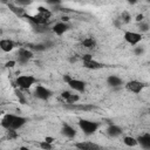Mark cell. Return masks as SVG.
Returning a JSON list of instances; mask_svg holds the SVG:
<instances>
[{
	"label": "cell",
	"mask_w": 150,
	"mask_h": 150,
	"mask_svg": "<svg viewBox=\"0 0 150 150\" xmlns=\"http://www.w3.org/2000/svg\"><path fill=\"white\" fill-rule=\"evenodd\" d=\"M27 122H28L27 117L14 114H6L1 118V127L5 128L6 130H18L22 128Z\"/></svg>",
	"instance_id": "1"
},
{
	"label": "cell",
	"mask_w": 150,
	"mask_h": 150,
	"mask_svg": "<svg viewBox=\"0 0 150 150\" xmlns=\"http://www.w3.org/2000/svg\"><path fill=\"white\" fill-rule=\"evenodd\" d=\"M79 128L81 129V131H83L84 135L90 136V135H94L97 131V129L100 128V123L95 122V121H89V120L81 118L79 121Z\"/></svg>",
	"instance_id": "2"
},
{
	"label": "cell",
	"mask_w": 150,
	"mask_h": 150,
	"mask_svg": "<svg viewBox=\"0 0 150 150\" xmlns=\"http://www.w3.org/2000/svg\"><path fill=\"white\" fill-rule=\"evenodd\" d=\"M36 82H38V80L33 75H20L15 80V84L20 89H29Z\"/></svg>",
	"instance_id": "3"
},
{
	"label": "cell",
	"mask_w": 150,
	"mask_h": 150,
	"mask_svg": "<svg viewBox=\"0 0 150 150\" xmlns=\"http://www.w3.org/2000/svg\"><path fill=\"white\" fill-rule=\"evenodd\" d=\"M123 38H124V41L130 46H137L143 39L139 32H132V30H125L123 34Z\"/></svg>",
	"instance_id": "4"
},
{
	"label": "cell",
	"mask_w": 150,
	"mask_h": 150,
	"mask_svg": "<svg viewBox=\"0 0 150 150\" xmlns=\"http://www.w3.org/2000/svg\"><path fill=\"white\" fill-rule=\"evenodd\" d=\"M34 94L35 96L39 98V100H42V101H48L52 96H53V91L41 84H38L35 87V90H34Z\"/></svg>",
	"instance_id": "5"
},
{
	"label": "cell",
	"mask_w": 150,
	"mask_h": 150,
	"mask_svg": "<svg viewBox=\"0 0 150 150\" xmlns=\"http://www.w3.org/2000/svg\"><path fill=\"white\" fill-rule=\"evenodd\" d=\"M145 87H146V84L138 81V80H131V81L125 83V89L130 93H134V94H139Z\"/></svg>",
	"instance_id": "6"
},
{
	"label": "cell",
	"mask_w": 150,
	"mask_h": 150,
	"mask_svg": "<svg viewBox=\"0 0 150 150\" xmlns=\"http://www.w3.org/2000/svg\"><path fill=\"white\" fill-rule=\"evenodd\" d=\"M63 108L64 109H68V110H80V111H90V110H94L95 109V105L93 104H88V103H66L63 104Z\"/></svg>",
	"instance_id": "7"
},
{
	"label": "cell",
	"mask_w": 150,
	"mask_h": 150,
	"mask_svg": "<svg viewBox=\"0 0 150 150\" xmlns=\"http://www.w3.org/2000/svg\"><path fill=\"white\" fill-rule=\"evenodd\" d=\"M33 50L28 49V48H20L18 52V60L16 62H19V64H26L32 57H33Z\"/></svg>",
	"instance_id": "8"
},
{
	"label": "cell",
	"mask_w": 150,
	"mask_h": 150,
	"mask_svg": "<svg viewBox=\"0 0 150 150\" xmlns=\"http://www.w3.org/2000/svg\"><path fill=\"white\" fill-rule=\"evenodd\" d=\"M74 91H77V93H83L86 90V82L82 81V80H79V79H70L69 82L67 83Z\"/></svg>",
	"instance_id": "9"
},
{
	"label": "cell",
	"mask_w": 150,
	"mask_h": 150,
	"mask_svg": "<svg viewBox=\"0 0 150 150\" xmlns=\"http://www.w3.org/2000/svg\"><path fill=\"white\" fill-rule=\"evenodd\" d=\"M69 28H70V27H69V25H68L67 22H64V21H60V22H56V23L53 26L52 30L54 32V34L61 36V35H63L66 32H68Z\"/></svg>",
	"instance_id": "10"
},
{
	"label": "cell",
	"mask_w": 150,
	"mask_h": 150,
	"mask_svg": "<svg viewBox=\"0 0 150 150\" xmlns=\"http://www.w3.org/2000/svg\"><path fill=\"white\" fill-rule=\"evenodd\" d=\"M82 64L84 68L87 69H91V70H96V69H101L103 68V63L94 60V59H89V60H82Z\"/></svg>",
	"instance_id": "11"
},
{
	"label": "cell",
	"mask_w": 150,
	"mask_h": 150,
	"mask_svg": "<svg viewBox=\"0 0 150 150\" xmlns=\"http://www.w3.org/2000/svg\"><path fill=\"white\" fill-rule=\"evenodd\" d=\"M61 134L67 138H74L76 136V130L68 123H63L61 128Z\"/></svg>",
	"instance_id": "12"
},
{
	"label": "cell",
	"mask_w": 150,
	"mask_h": 150,
	"mask_svg": "<svg viewBox=\"0 0 150 150\" xmlns=\"http://www.w3.org/2000/svg\"><path fill=\"white\" fill-rule=\"evenodd\" d=\"M14 47H15V43L13 40H11V39H1L0 40V49L2 52L9 53L14 49Z\"/></svg>",
	"instance_id": "13"
},
{
	"label": "cell",
	"mask_w": 150,
	"mask_h": 150,
	"mask_svg": "<svg viewBox=\"0 0 150 150\" xmlns=\"http://www.w3.org/2000/svg\"><path fill=\"white\" fill-rule=\"evenodd\" d=\"M61 97L64 101V103H75L80 100V96L77 94H73V93L67 91V90L61 93Z\"/></svg>",
	"instance_id": "14"
},
{
	"label": "cell",
	"mask_w": 150,
	"mask_h": 150,
	"mask_svg": "<svg viewBox=\"0 0 150 150\" xmlns=\"http://www.w3.org/2000/svg\"><path fill=\"white\" fill-rule=\"evenodd\" d=\"M137 144L143 149H150V134L145 132L137 137Z\"/></svg>",
	"instance_id": "15"
},
{
	"label": "cell",
	"mask_w": 150,
	"mask_h": 150,
	"mask_svg": "<svg viewBox=\"0 0 150 150\" xmlns=\"http://www.w3.org/2000/svg\"><path fill=\"white\" fill-rule=\"evenodd\" d=\"M107 83L111 88H120L123 84V80L116 75H110L107 77Z\"/></svg>",
	"instance_id": "16"
},
{
	"label": "cell",
	"mask_w": 150,
	"mask_h": 150,
	"mask_svg": "<svg viewBox=\"0 0 150 150\" xmlns=\"http://www.w3.org/2000/svg\"><path fill=\"white\" fill-rule=\"evenodd\" d=\"M122 128L120 125H116V124H109V127L107 128V134L108 136L115 138V137H118L122 135Z\"/></svg>",
	"instance_id": "17"
},
{
	"label": "cell",
	"mask_w": 150,
	"mask_h": 150,
	"mask_svg": "<svg viewBox=\"0 0 150 150\" xmlns=\"http://www.w3.org/2000/svg\"><path fill=\"white\" fill-rule=\"evenodd\" d=\"M75 148L80 149V150H95V149H100V146L95 143L91 142H77L75 143Z\"/></svg>",
	"instance_id": "18"
},
{
	"label": "cell",
	"mask_w": 150,
	"mask_h": 150,
	"mask_svg": "<svg viewBox=\"0 0 150 150\" xmlns=\"http://www.w3.org/2000/svg\"><path fill=\"white\" fill-rule=\"evenodd\" d=\"M7 6H8L9 11H11V12H13V13H14L16 16H19V18H23V15L26 14V13H25V11H23V8H21V7H20V6H18V5L8 4Z\"/></svg>",
	"instance_id": "19"
},
{
	"label": "cell",
	"mask_w": 150,
	"mask_h": 150,
	"mask_svg": "<svg viewBox=\"0 0 150 150\" xmlns=\"http://www.w3.org/2000/svg\"><path fill=\"white\" fill-rule=\"evenodd\" d=\"M48 46H49L48 43H33V45H29V49L35 52H45L49 48Z\"/></svg>",
	"instance_id": "20"
},
{
	"label": "cell",
	"mask_w": 150,
	"mask_h": 150,
	"mask_svg": "<svg viewBox=\"0 0 150 150\" xmlns=\"http://www.w3.org/2000/svg\"><path fill=\"white\" fill-rule=\"evenodd\" d=\"M82 46H83L84 48H94V47L96 46V40H95L94 38H91V36L86 38V39L82 41Z\"/></svg>",
	"instance_id": "21"
},
{
	"label": "cell",
	"mask_w": 150,
	"mask_h": 150,
	"mask_svg": "<svg viewBox=\"0 0 150 150\" xmlns=\"http://www.w3.org/2000/svg\"><path fill=\"white\" fill-rule=\"evenodd\" d=\"M123 143H124L127 146L132 148V146H136V145H137V138H135V137H132V136H124Z\"/></svg>",
	"instance_id": "22"
},
{
	"label": "cell",
	"mask_w": 150,
	"mask_h": 150,
	"mask_svg": "<svg viewBox=\"0 0 150 150\" xmlns=\"http://www.w3.org/2000/svg\"><path fill=\"white\" fill-rule=\"evenodd\" d=\"M149 29H150V26H149V23H148L146 21L143 20V21L139 22V25H138V30H139L141 34H143V33H148Z\"/></svg>",
	"instance_id": "23"
},
{
	"label": "cell",
	"mask_w": 150,
	"mask_h": 150,
	"mask_svg": "<svg viewBox=\"0 0 150 150\" xmlns=\"http://www.w3.org/2000/svg\"><path fill=\"white\" fill-rule=\"evenodd\" d=\"M39 145H40L41 149H45V150H50V149H53V144H52V143H48V142H46V141L40 142Z\"/></svg>",
	"instance_id": "24"
},
{
	"label": "cell",
	"mask_w": 150,
	"mask_h": 150,
	"mask_svg": "<svg viewBox=\"0 0 150 150\" xmlns=\"http://www.w3.org/2000/svg\"><path fill=\"white\" fill-rule=\"evenodd\" d=\"M33 2V0H15V4L20 7H23V6H27V5H30Z\"/></svg>",
	"instance_id": "25"
},
{
	"label": "cell",
	"mask_w": 150,
	"mask_h": 150,
	"mask_svg": "<svg viewBox=\"0 0 150 150\" xmlns=\"http://www.w3.org/2000/svg\"><path fill=\"white\" fill-rule=\"evenodd\" d=\"M143 53H144V47H142V46H135V48H134V54L135 55L139 56Z\"/></svg>",
	"instance_id": "26"
},
{
	"label": "cell",
	"mask_w": 150,
	"mask_h": 150,
	"mask_svg": "<svg viewBox=\"0 0 150 150\" xmlns=\"http://www.w3.org/2000/svg\"><path fill=\"white\" fill-rule=\"evenodd\" d=\"M15 95H16V97L19 98L20 103H22V104H25V103H26V98L23 97V95H22V93H21V91L16 90V91H15Z\"/></svg>",
	"instance_id": "27"
},
{
	"label": "cell",
	"mask_w": 150,
	"mask_h": 150,
	"mask_svg": "<svg viewBox=\"0 0 150 150\" xmlns=\"http://www.w3.org/2000/svg\"><path fill=\"white\" fill-rule=\"evenodd\" d=\"M7 137L9 139H14V138L18 137V134H16L15 130H7Z\"/></svg>",
	"instance_id": "28"
},
{
	"label": "cell",
	"mask_w": 150,
	"mask_h": 150,
	"mask_svg": "<svg viewBox=\"0 0 150 150\" xmlns=\"http://www.w3.org/2000/svg\"><path fill=\"white\" fill-rule=\"evenodd\" d=\"M129 20H130V14H129V13H127V12L122 13L121 21H122V22H129Z\"/></svg>",
	"instance_id": "29"
},
{
	"label": "cell",
	"mask_w": 150,
	"mask_h": 150,
	"mask_svg": "<svg viewBox=\"0 0 150 150\" xmlns=\"http://www.w3.org/2000/svg\"><path fill=\"white\" fill-rule=\"evenodd\" d=\"M61 1L62 0H46V2L49 4V5H52V6H57V5L61 4Z\"/></svg>",
	"instance_id": "30"
},
{
	"label": "cell",
	"mask_w": 150,
	"mask_h": 150,
	"mask_svg": "<svg viewBox=\"0 0 150 150\" xmlns=\"http://www.w3.org/2000/svg\"><path fill=\"white\" fill-rule=\"evenodd\" d=\"M15 63H16V61L11 60V61H7V62L5 63V67H6V68H12V67H14V66H15Z\"/></svg>",
	"instance_id": "31"
},
{
	"label": "cell",
	"mask_w": 150,
	"mask_h": 150,
	"mask_svg": "<svg viewBox=\"0 0 150 150\" xmlns=\"http://www.w3.org/2000/svg\"><path fill=\"white\" fill-rule=\"evenodd\" d=\"M143 19H144V15H143V14H138V15L136 16V21H137V22L143 21Z\"/></svg>",
	"instance_id": "32"
},
{
	"label": "cell",
	"mask_w": 150,
	"mask_h": 150,
	"mask_svg": "<svg viewBox=\"0 0 150 150\" xmlns=\"http://www.w3.org/2000/svg\"><path fill=\"white\" fill-rule=\"evenodd\" d=\"M70 79H71V76H70V75H63V81H64L66 83H68Z\"/></svg>",
	"instance_id": "33"
},
{
	"label": "cell",
	"mask_w": 150,
	"mask_h": 150,
	"mask_svg": "<svg viewBox=\"0 0 150 150\" xmlns=\"http://www.w3.org/2000/svg\"><path fill=\"white\" fill-rule=\"evenodd\" d=\"M45 141H46V142H48V143H53L54 138H53V137H49V136H47V137L45 138Z\"/></svg>",
	"instance_id": "34"
},
{
	"label": "cell",
	"mask_w": 150,
	"mask_h": 150,
	"mask_svg": "<svg viewBox=\"0 0 150 150\" xmlns=\"http://www.w3.org/2000/svg\"><path fill=\"white\" fill-rule=\"evenodd\" d=\"M127 2H128V4H130V5H135V4H137V2H138V0H127Z\"/></svg>",
	"instance_id": "35"
},
{
	"label": "cell",
	"mask_w": 150,
	"mask_h": 150,
	"mask_svg": "<svg viewBox=\"0 0 150 150\" xmlns=\"http://www.w3.org/2000/svg\"><path fill=\"white\" fill-rule=\"evenodd\" d=\"M1 4H5V5H8L9 4V0H0Z\"/></svg>",
	"instance_id": "36"
},
{
	"label": "cell",
	"mask_w": 150,
	"mask_h": 150,
	"mask_svg": "<svg viewBox=\"0 0 150 150\" xmlns=\"http://www.w3.org/2000/svg\"><path fill=\"white\" fill-rule=\"evenodd\" d=\"M61 19H62V21H64V22H67V21L69 20V18H68V16H62Z\"/></svg>",
	"instance_id": "37"
},
{
	"label": "cell",
	"mask_w": 150,
	"mask_h": 150,
	"mask_svg": "<svg viewBox=\"0 0 150 150\" xmlns=\"http://www.w3.org/2000/svg\"><path fill=\"white\" fill-rule=\"evenodd\" d=\"M76 61H77L76 57H71V59H70V62H76Z\"/></svg>",
	"instance_id": "38"
},
{
	"label": "cell",
	"mask_w": 150,
	"mask_h": 150,
	"mask_svg": "<svg viewBox=\"0 0 150 150\" xmlns=\"http://www.w3.org/2000/svg\"><path fill=\"white\" fill-rule=\"evenodd\" d=\"M145 1H146V2H150V0H145Z\"/></svg>",
	"instance_id": "39"
},
{
	"label": "cell",
	"mask_w": 150,
	"mask_h": 150,
	"mask_svg": "<svg viewBox=\"0 0 150 150\" xmlns=\"http://www.w3.org/2000/svg\"><path fill=\"white\" fill-rule=\"evenodd\" d=\"M0 114H1V109H0Z\"/></svg>",
	"instance_id": "40"
},
{
	"label": "cell",
	"mask_w": 150,
	"mask_h": 150,
	"mask_svg": "<svg viewBox=\"0 0 150 150\" xmlns=\"http://www.w3.org/2000/svg\"><path fill=\"white\" fill-rule=\"evenodd\" d=\"M0 34H1V30H0Z\"/></svg>",
	"instance_id": "41"
}]
</instances>
